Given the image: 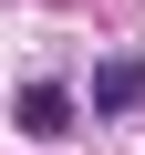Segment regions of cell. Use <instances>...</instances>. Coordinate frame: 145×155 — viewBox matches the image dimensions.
I'll list each match as a JSON object with an SVG mask.
<instances>
[{
  "mask_svg": "<svg viewBox=\"0 0 145 155\" xmlns=\"http://www.w3.org/2000/svg\"><path fill=\"white\" fill-rule=\"evenodd\" d=\"M72 114H83V104H72L62 83H21V104H11V124H21L31 145H62V134H72Z\"/></svg>",
  "mask_w": 145,
  "mask_h": 155,
  "instance_id": "cell-1",
  "label": "cell"
},
{
  "mask_svg": "<svg viewBox=\"0 0 145 155\" xmlns=\"http://www.w3.org/2000/svg\"><path fill=\"white\" fill-rule=\"evenodd\" d=\"M93 114H145V52H104L93 62Z\"/></svg>",
  "mask_w": 145,
  "mask_h": 155,
  "instance_id": "cell-2",
  "label": "cell"
}]
</instances>
